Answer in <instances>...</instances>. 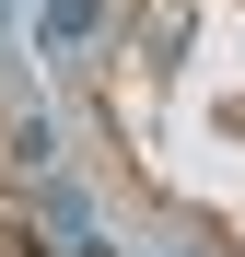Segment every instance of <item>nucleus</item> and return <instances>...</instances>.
I'll list each match as a JSON object with an SVG mask.
<instances>
[{
    "label": "nucleus",
    "instance_id": "obj_1",
    "mask_svg": "<svg viewBox=\"0 0 245 257\" xmlns=\"http://www.w3.org/2000/svg\"><path fill=\"white\" fill-rule=\"evenodd\" d=\"M47 35L70 47V35H94V0H47Z\"/></svg>",
    "mask_w": 245,
    "mask_h": 257
},
{
    "label": "nucleus",
    "instance_id": "obj_2",
    "mask_svg": "<svg viewBox=\"0 0 245 257\" xmlns=\"http://www.w3.org/2000/svg\"><path fill=\"white\" fill-rule=\"evenodd\" d=\"M175 257H187V245H175Z\"/></svg>",
    "mask_w": 245,
    "mask_h": 257
}]
</instances>
